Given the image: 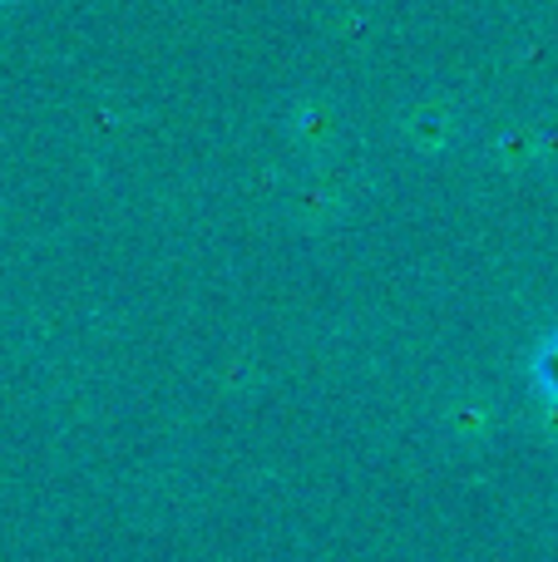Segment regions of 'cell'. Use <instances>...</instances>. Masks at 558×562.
Instances as JSON below:
<instances>
[{"label":"cell","instance_id":"cell-1","mask_svg":"<svg viewBox=\"0 0 558 562\" xmlns=\"http://www.w3.org/2000/svg\"><path fill=\"white\" fill-rule=\"evenodd\" d=\"M534 370H539L544 390H554V395H558V340H549V346L539 350V360H534Z\"/></svg>","mask_w":558,"mask_h":562}]
</instances>
